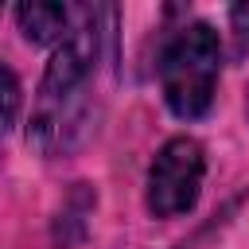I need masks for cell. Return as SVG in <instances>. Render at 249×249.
<instances>
[{
    "label": "cell",
    "instance_id": "2",
    "mask_svg": "<svg viewBox=\"0 0 249 249\" xmlns=\"http://www.w3.org/2000/svg\"><path fill=\"white\" fill-rule=\"evenodd\" d=\"M222 70V35L206 19L183 23L160 51V89L179 121H198L214 105Z\"/></svg>",
    "mask_w": 249,
    "mask_h": 249
},
{
    "label": "cell",
    "instance_id": "5",
    "mask_svg": "<svg viewBox=\"0 0 249 249\" xmlns=\"http://www.w3.org/2000/svg\"><path fill=\"white\" fill-rule=\"evenodd\" d=\"M93 206H97V195L89 191V183H74V191L62 198V210H58V218H54V230H51V237H54V245H62V237H66V226H74V241L86 233V218L93 214Z\"/></svg>",
    "mask_w": 249,
    "mask_h": 249
},
{
    "label": "cell",
    "instance_id": "6",
    "mask_svg": "<svg viewBox=\"0 0 249 249\" xmlns=\"http://www.w3.org/2000/svg\"><path fill=\"white\" fill-rule=\"evenodd\" d=\"M19 78L0 62V136L16 124V117H19Z\"/></svg>",
    "mask_w": 249,
    "mask_h": 249
},
{
    "label": "cell",
    "instance_id": "7",
    "mask_svg": "<svg viewBox=\"0 0 249 249\" xmlns=\"http://www.w3.org/2000/svg\"><path fill=\"white\" fill-rule=\"evenodd\" d=\"M226 19H230V58H245L249 54V4H233Z\"/></svg>",
    "mask_w": 249,
    "mask_h": 249
},
{
    "label": "cell",
    "instance_id": "1",
    "mask_svg": "<svg viewBox=\"0 0 249 249\" xmlns=\"http://www.w3.org/2000/svg\"><path fill=\"white\" fill-rule=\"evenodd\" d=\"M105 16H109V8H82L74 16V27L51 51L47 74L39 82V101H35V113L27 124V144L43 156L66 152L86 132V117H89L86 86L97 70Z\"/></svg>",
    "mask_w": 249,
    "mask_h": 249
},
{
    "label": "cell",
    "instance_id": "8",
    "mask_svg": "<svg viewBox=\"0 0 249 249\" xmlns=\"http://www.w3.org/2000/svg\"><path fill=\"white\" fill-rule=\"evenodd\" d=\"M245 113H249V101H245Z\"/></svg>",
    "mask_w": 249,
    "mask_h": 249
},
{
    "label": "cell",
    "instance_id": "4",
    "mask_svg": "<svg viewBox=\"0 0 249 249\" xmlns=\"http://www.w3.org/2000/svg\"><path fill=\"white\" fill-rule=\"evenodd\" d=\"M74 8L66 4H19L16 8V23L31 43H62V35L74 27Z\"/></svg>",
    "mask_w": 249,
    "mask_h": 249
},
{
    "label": "cell",
    "instance_id": "3",
    "mask_svg": "<svg viewBox=\"0 0 249 249\" xmlns=\"http://www.w3.org/2000/svg\"><path fill=\"white\" fill-rule=\"evenodd\" d=\"M202 175H206V156L202 144L195 136H171L152 167H148V183H144V206L152 218H179L198 202L202 191Z\"/></svg>",
    "mask_w": 249,
    "mask_h": 249
}]
</instances>
